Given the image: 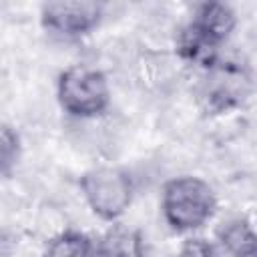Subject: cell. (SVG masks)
I'll return each instance as SVG.
<instances>
[{
  "label": "cell",
  "instance_id": "6da1fadb",
  "mask_svg": "<svg viewBox=\"0 0 257 257\" xmlns=\"http://www.w3.org/2000/svg\"><path fill=\"white\" fill-rule=\"evenodd\" d=\"M165 221L175 231H193L205 225L215 209L217 199L209 183L199 177H177L163 187L161 199Z\"/></svg>",
  "mask_w": 257,
  "mask_h": 257
},
{
  "label": "cell",
  "instance_id": "7a4b0ae2",
  "mask_svg": "<svg viewBox=\"0 0 257 257\" xmlns=\"http://www.w3.org/2000/svg\"><path fill=\"white\" fill-rule=\"evenodd\" d=\"M58 102L72 116H96L106 110L110 102L108 80L102 70L74 64L58 76Z\"/></svg>",
  "mask_w": 257,
  "mask_h": 257
},
{
  "label": "cell",
  "instance_id": "3957f363",
  "mask_svg": "<svg viewBox=\"0 0 257 257\" xmlns=\"http://www.w3.org/2000/svg\"><path fill=\"white\" fill-rule=\"evenodd\" d=\"M205 70L207 74L201 84V100L209 112H229L251 96L255 84L245 64L235 60H217Z\"/></svg>",
  "mask_w": 257,
  "mask_h": 257
},
{
  "label": "cell",
  "instance_id": "277c9868",
  "mask_svg": "<svg viewBox=\"0 0 257 257\" xmlns=\"http://www.w3.org/2000/svg\"><path fill=\"white\" fill-rule=\"evenodd\" d=\"M82 195L100 219H118L133 201V181L131 177L114 167H98L80 179Z\"/></svg>",
  "mask_w": 257,
  "mask_h": 257
},
{
  "label": "cell",
  "instance_id": "5b68a950",
  "mask_svg": "<svg viewBox=\"0 0 257 257\" xmlns=\"http://www.w3.org/2000/svg\"><path fill=\"white\" fill-rule=\"evenodd\" d=\"M102 4L98 2H46L40 8V22L52 34L78 38L98 26Z\"/></svg>",
  "mask_w": 257,
  "mask_h": 257
},
{
  "label": "cell",
  "instance_id": "8992f818",
  "mask_svg": "<svg viewBox=\"0 0 257 257\" xmlns=\"http://www.w3.org/2000/svg\"><path fill=\"white\" fill-rule=\"evenodd\" d=\"M191 24L215 44H223L237 24L233 8L225 2H203L197 6Z\"/></svg>",
  "mask_w": 257,
  "mask_h": 257
},
{
  "label": "cell",
  "instance_id": "52a82bcc",
  "mask_svg": "<svg viewBox=\"0 0 257 257\" xmlns=\"http://www.w3.org/2000/svg\"><path fill=\"white\" fill-rule=\"evenodd\" d=\"M219 241L231 257H257V213L225 223L219 229Z\"/></svg>",
  "mask_w": 257,
  "mask_h": 257
},
{
  "label": "cell",
  "instance_id": "ba28073f",
  "mask_svg": "<svg viewBox=\"0 0 257 257\" xmlns=\"http://www.w3.org/2000/svg\"><path fill=\"white\" fill-rule=\"evenodd\" d=\"M94 257H145V245L139 231L112 225L96 243Z\"/></svg>",
  "mask_w": 257,
  "mask_h": 257
},
{
  "label": "cell",
  "instance_id": "9c48e42d",
  "mask_svg": "<svg viewBox=\"0 0 257 257\" xmlns=\"http://www.w3.org/2000/svg\"><path fill=\"white\" fill-rule=\"evenodd\" d=\"M96 245L82 231L66 229L52 237L42 253V257H94Z\"/></svg>",
  "mask_w": 257,
  "mask_h": 257
},
{
  "label": "cell",
  "instance_id": "30bf717a",
  "mask_svg": "<svg viewBox=\"0 0 257 257\" xmlns=\"http://www.w3.org/2000/svg\"><path fill=\"white\" fill-rule=\"evenodd\" d=\"M18 157H20V137L12 126L4 124L0 135V165L4 177L10 175L12 167H16Z\"/></svg>",
  "mask_w": 257,
  "mask_h": 257
},
{
  "label": "cell",
  "instance_id": "8fae6325",
  "mask_svg": "<svg viewBox=\"0 0 257 257\" xmlns=\"http://www.w3.org/2000/svg\"><path fill=\"white\" fill-rule=\"evenodd\" d=\"M179 257H217V253L209 241H205L201 237H193V239L185 241Z\"/></svg>",
  "mask_w": 257,
  "mask_h": 257
}]
</instances>
